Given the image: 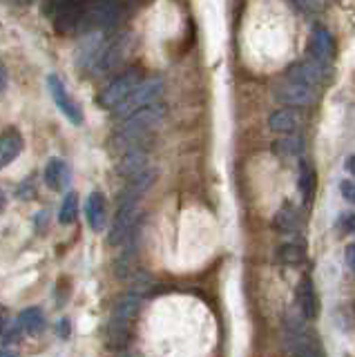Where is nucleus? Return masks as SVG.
Returning <instances> with one entry per match:
<instances>
[{
    "label": "nucleus",
    "mask_w": 355,
    "mask_h": 357,
    "mask_svg": "<svg viewBox=\"0 0 355 357\" xmlns=\"http://www.w3.org/2000/svg\"><path fill=\"white\" fill-rule=\"evenodd\" d=\"M277 257H280V261L288 266H297L306 259V252L302 245H297V243H284L280 245V250H277Z\"/></svg>",
    "instance_id": "393cba45"
},
{
    "label": "nucleus",
    "mask_w": 355,
    "mask_h": 357,
    "mask_svg": "<svg viewBox=\"0 0 355 357\" xmlns=\"http://www.w3.org/2000/svg\"><path fill=\"white\" fill-rule=\"evenodd\" d=\"M297 306L304 319H315L317 317V295L315 286L310 282V277H304L297 286Z\"/></svg>",
    "instance_id": "a211bd4d"
},
{
    "label": "nucleus",
    "mask_w": 355,
    "mask_h": 357,
    "mask_svg": "<svg viewBox=\"0 0 355 357\" xmlns=\"http://www.w3.org/2000/svg\"><path fill=\"white\" fill-rule=\"evenodd\" d=\"M315 96H317L315 89L299 85V83H291V81H286L284 85L275 89V98L284 105H308V103H313Z\"/></svg>",
    "instance_id": "2eb2a0df"
},
{
    "label": "nucleus",
    "mask_w": 355,
    "mask_h": 357,
    "mask_svg": "<svg viewBox=\"0 0 355 357\" xmlns=\"http://www.w3.org/2000/svg\"><path fill=\"white\" fill-rule=\"evenodd\" d=\"M344 257H347V266L355 273V243L349 245V248H347V255H344Z\"/></svg>",
    "instance_id": "c85d7f7f"
},
{
    "label": "nucleus",
    "mask_w": 355,
    "mask_h": 357,
    "mask_svg": "<svg viewBox=\"0 0 355 357\" xmlns=\"http://www.w3.org/2000/svg\"><path fill=\"white\" fill-rule=\"evenodd\" d=\"M68 333H70V321L63 319L61 321V335H63V337H68Z\"/></svg>",
    "instance_id": "2f4dec72"
},
{
    "label": "nucleus",
    "mask_w": 355,
    "mask_h": 357,
    "mask_svg": "<svg viewBox=\"0 0 355 357\" xmlns=\"http://www.w3.org/2000/svg\"><path fill=\"white\" fill-rule=\"evenodd\" d=\"M344 167H347V172H349L351 176H355V154H351V156H349L347 163H344Z\"/></svg>",
    "instance_id": "7c9ffc66"
},
{
    "label": "nucleus",
    "mask_w": 355,
    "mask_h": 357,
    "mask_svg": "<svg viewBox=\"0 0 355 357\" xmlns=\"http://www.w3.org/2000/svg\"><path fill=\"white\" fill-rule=\"evenodd\" d=\"M165 116V107L163 105H148L139 109L137 114H132L121 123V128L116 132V143H132V141H141L143 137H148V132L154 130L163 121Z\"/></svg>",
    "instance_id": "7ed1b4c3"
},
{
    "label": "nucleus",
    "mask_w": 355,
    "mask_h": 357,
    "mask_svg": "<svg viewBox=\"0 0 355 357\" xmlns=\"http://www.w3.org/2000/svg\"><path fill=\"white\" fill-rule=\"evenodd\" d=\"M143 83V72L141 67H128V70L121 72L112 83H109L101 96H98V105L107 107V109H116L123 100H128L132 94L137 92V87Z\"/></svg>",
    "instance_id": "20e7f679"
},
{
    "label": "nucleus",
    "mask_w": 355,
    "mask_h": 357,
    "mask_svg": "<svg viewBox=\"0 0 355 357\" xmlns=\"http://www.w3.org/2000/svg\"><path fill=\"white\" fill-rule=\"evenodd\" d=\"M302 152L304 141L299 137H280L273 143V154L280 159H295V156H302Z\"/></svg>",
    "instance_id": "4be33fe9"
},
{
    "label": "nucleus",
    "mask_w": 355,
    "mask_h": 357,
    "mask_svg": "<svg viewBox=\"0 0 355 357\" xmlns=\"http://www.w3.org/2000/svg\"><path fill=\"white\" fill-rule=\"evenodd\" d=\"M342 228H344V232H351V234H355V215H347V217H342Z\"/></svg>",
    "instance_id": "cd10ccee"
},
{
    "label": "nucleus",
    "mask_w": 355,
    "mask_h": 357,
    "mask_svg": "<svg viewBox=\"0 0 355 357\" xmlns=\"http://www.w3.org/2000/svg\"><path fill=\"white\" fill-rule=\"evenodd\" d=\"M128 50H130V38L123 36V33L116 36V38H109L105 43V50L101 54V61H98L96 70H101V72L116 70V67L123 65L126 56H128Z\"/></svg>",
    "instance_id": "9b49d317"
},
{
    "label": "nucleus",
    "mask_w": 355,
    "mask_h": 357,
    "mask_svg": "<svg viewBox=\"0 0 355 357\" xmlns=\"http://www.w3.org/2000/svg\"><path fill=\"white\" fill-rule=\"evenodd\" d=\"M269 128L275 134H282V137H293V132L302 128V112L295 107H282L271 114L269 119Z\"/></svg>",
    "instance_id": "ddd939ff"
},
{
    "label": "nucleus",
    "mask_w": 355,
    "mask_h": 357,
    "mask_svg": "<svg viewBox=\"0 0 355 357\" xmlns=\"http://www.w3.org/2000/svg\"><path fill=\"white\" fill-rule=\"evenodd\" d=\"M141 306V295L130 293L116 301L112 308V315L107 321V346L109 349H126L132 337V326H135V317Z\"/></svg>",
    "instance_id": "f03ea898"
},
{
    "label": "nucleus",
    "mask_w": 355,
    "mask_h": 357,
    "mask_svg": "<svg viewBox=\"0 0 355 357\" xmlns=\"http://www.w3.org/2000/svg\"><path fill=\"white\" fill-rule=\"evenodd\" d=\"M70 167L63 159H52L45 167V181L52 190H65L70 183Z\"/></svg>",
    "instance_id": "aec40b11"
},
{
    "label": "nucleus",
    "mask_w": 355,
    "mask_h": 357,
    "mask_svg": "<svg viewBox=\"0 0 355 357\" xmlns=\"http://www.w3.org/2000/svg\"><path fill=\"white\" fill-rule=\"evenodd\" d=\"M121 20V5L105 0V3H87L85 20H83V33H94L114 27Z\"/></svg>",
    "instance_id": "6e6552de"
},
{
    "label": "nucleus",
    "mask_w": 355,
    "mask_h": 357,
    "mask_svg": "<svg viewBox=\"0 0 355 357\" xmlns=\"http://www.w3.org/2000/svg\"><path fill=\"white\" fill-rule=\"evenodd\" d=\"M85 217L87 223L92 226L94 232H103L105 230V217H107V210H105V199L101 192H92L85 201Z\"/></svg>",
    "instance_id": "6ab92c4d"
},
{
    "label": "nucleus",
    "mask_w": 355,
    "mask_h": 357,
    "mask_svg": "<svg viewBox=\"0 0 355 357\" xmlns=\"http://www.w3.org/2000/svg\"><path fill=\"white\" fill-rule=\"evenodd\" d=\"M297 221H299L297 210L291 204H284L280 208V212L275 215V219H273V228L277 232H282V234H291V232L297 230Z\"/></svg>",
    "instance_id": "b1692460"
},
{
    "label": "nucleus",
    "mask_w": 355,
    "mask_h": 357,
    "mask_svg": "<svg viewBox=\"0 0 355 357\" xmlns=\"http://www.w3.org/2000/svg\"><path fill=\"white\" fill-rule=\"evenodd\" d=\"M308 54H310V61H317L322 65L333 59V54H335V43H333V36L324 27H315L313 33H310Z\"/></svg>",
    "instance_id": "4468645a"
},
{
    "label": "nucleus",
    "mask_w": 355,
    "mask_h": 357,
    "mask_svg": "<svg viewBox=\"0 0 355 357\" xmlns=\"http://www.w3.org/2000/svg\"><path fill=\"white\" fill-rule=\"evenodd\" d=\"M47 85H50V92H52L54 103L59 105V109L65 114V119H70V123H74V126H81V123H83V112H81L79 105H76V100L68 96V92H65V85H63L61 78L56 74H50Z\"/></svg>",
    "instance_id": "1a4fd4ad"
},
{
    "label": "nucleus",
    "mask_w": 355,
    "mask_h": 357,
    "mask_svg": "<svg viewBox=\"0 0 355 357\" xmlns=\"http://www.w3.org/2000/svg\"><path fill=\"white\" fill-rule=\"evenodd\" d=\"M146 163H148V152L141 150V145H139V148H130L123 156H121L116 170L123 176L135 178L146 172Z\"/></svg>",
    "instance_id": "f3484780"
},
{
    "label": "nucleus",
    "mask_w": 355,
    "mask_h": 357,
    "mask_svg": "<svg viewBox=\"0 0 355 357\" xmlns=\"http://www.w3.org/2000/svg\"><path fill=\"white\" fill-rule=\"evenodd\" d=\"M105 36L103 33H87V38L81 43L79 47V54H76V65L81 67V70H92V67L98 65V61H101V54L105 50Z\"/></svg>",
    "instance_id": "f8f14e48"
},
{
    "label": "nucleus",
    "mask_w": 355,
    "mask_h": 357,
    "mask_svg": "<svg viewBox=\"0 0 355 357\" xmlns=\"http://www.w3.org/2000/svg\"><path fill=\"white\" fill-rule=\"evenodd\" d=\"M154 170H146L143 174L130 178V183L126 185L123 195L119 199V208L112 221V230L107 232V243L109 245H123V241L130 237L132 226H135L137 215H139V201L146 195V190L154 181Z\"/></svg>",
    "instance_id": "f257e3e1"
},
{
    "label": "nucleus",
    "mask_w": 355,
    "mask_h": 357,
    "mask_svg": "<svg viewBox=\"0 0 355 357\" xmlns=\"http://www.w3.org/2000/svg\"><path fill=\"white\" fill-rule=\"evenodd\" d=\"M18 324H20V328H23L25 333L38 335V333H43V328H45V315H43L40 308L31 306V308H25L23 312H20Z\"/></svg>",
    "instance_id": "5701e85b"
},
{
    "label": "nucleus",
    "mask_w": 355,
    "mask_h": 357,
    "mask_svg": "<svg viewBox=\"0 0 355 357\" xmlns=\"http://www.w3.org/2000/svg\"><path fill=\"white\" fill-rule=\"evenodd\" d=\"M0 357H18L16 346H3V353H0Z\"/></svg>",
    "instance_id": "c756f323"
},
{
    "label": "nucleus",
    "mask_w": 355,
    "mask_h": 357,
    "mask_svg": "<svg viewBox=\"0 0 355 357\" xmlns=\"http://www.w3.org/2000/svg\"><path fill=\"white\" fill-rule=\"evenodd\" d=\"M43 11L47 14V18L54 20V27H56L59 33H72V31L83 33L87 3H45Z\"/></svg>",
    "instance_id": "39448f33"
},
{
    "label": "nucleus",
    "mask_w": 355,
    "mask_h": 357,
    "mask_svg": "<svg viewBox=\"0 0 355 357\" xmlns=\"http://www.w3.org/2000/svg\"><path fill=\"white\" fill-rule=\"evenodd\" d=\"M286 81L306 85L310 89H317L322 85V81H324V65L317 63V61L297 63L286 72Z\"/></svg>",
    "instance_id": "9d476101"
},
{
    "label": "nucleus",
    "mask_w": 355,
    "mask_h": 357,
    "mask_svg": "<svg viewBox=\"0 0 355 357\" xmlns=\"http://www.w3.org/2000/svg\"><path fill=\"white\" fill-rule=\"evenodd\" d=\"M23 145H25L23 134L16 128L3 130V137H0V163H3V167H7L20 152H23Z\"/></svg>",
    "instance_id": "dca6fc26"
},
{
    "label": "nucleus",
    "mask_w": 355,
    "mask_h": 357,
    "mask_svg": "<svg viewBox=\"0 0 355 357\" xmlns=\"http://www.w3.org/2000/svg\"><path fill=\"white\" fill-rule=\"evenodd\" d=\"M286 342L295 357H324V349H322V344L317 342L315 333L308 331L304 324H297L293 319L288 321Z\"/></svg>",
    "instance_id": "0eeeda50"
},
{
    "label": "nucleus",
    "mask_w": 355,
    "mask_h": 357,
    "mask_svg": "<svg viewBox=\"0 0 355 357\" xmlns=\"http://www.w3.org/2000/svg\"><path fill=\"white\" fill-rule=\"evenodd\" d=\"M340 190H342L344 199L351 201V204H355V181H342Z\"/></svg>",
    "instance_id": "bb28decb"
},
{
    "label": "nucleus",
    "mask_w": 355,
    "mask_h": 357,
    "mask_svg": "<svg viewBox=\"0 0 355 357\" xmlns=\"http://www.w3.org/2000/svg\"><path fill=\"white\" fill-rule=\"evenodd\" d=\"M297 188H299V195H302V199L306 201V204H310V201H313V197H315L317 176H315L313 165H310L308 161L299 163V181H297Z\"/></svg>",
    "instance_id": "412c9836"
},
{
    "label": "nucleus",
    "mask_w": 355,
    "mask_h": 357,
    "mask_svg": "<svg viewBox=\"0 0 355 357\" xmlns=\"http://www.w3.org/2000/svg\"><path fill=\"white\" fill-rule=\"evenodd\" d=\"M76 215H79V197L76 192H70L68 197L63 199V206H61V212H59V221L63 226H70V223L76 221Z\"/></svg>",
    "instance_id": "a878e982"
},
{
    "label": "nucleus",
    "mask_w": 355,
    "mask_h": 357,
    "mask_svg": "<svg viewBox=\"0 0 355 357\" xmlns=\"http://www.w3.org/2000/svg\"><path fill=\"white\" fill-rule=\"evenodd\" d=\"M161 89H163V81L159 76H152V78H146L139 87H137V92L132 94L128 100H123L112 114H114V119H130L132 114H137L139 109H143V107H148V105H152V100L157 98L159 94H161Z\"/></svg>",
    "instance_id": "423d86ee"
}]
</instances>
